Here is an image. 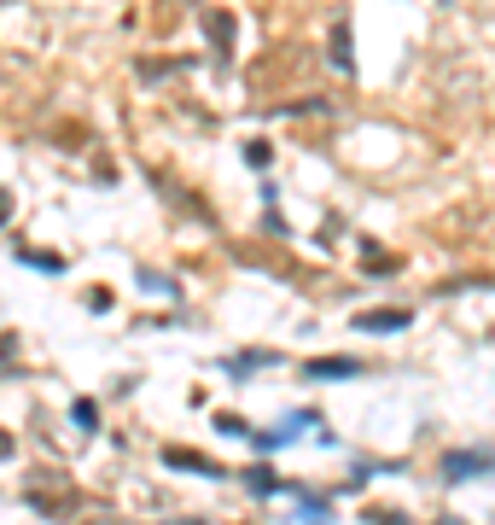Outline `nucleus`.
Returning a JSON list of instances; mask_svg holds the SVG:
<instances>
[{
    "label": "nucleus",
    "instance_id": "1",
    "mask_svg": "<svg viewBox=\"0 0 495 525\" xmlns=\"http://www.w3.org/2000/svg\"><path fill=\"white\" fill-rule=\"evenodd\" d=\"M41 47H47V24L41 12L24 0H0V76L24 82L41 65Z\"/></svg>",
    "mask_w": 495,
    "mask_h": 525
},
{
    "label": "nucleus",
    "instance_id": "2",
    "mask_svg": "<svg viewBox=\"0 0 495 525\" xmlns=\"http://www.w3.org/2000/svg\"><path fill=\"white\" fill-rule=\"evenodd\" d=\"M484 467H490V450H461V455L443 461V479H449V485H455V479H478Z\"/></svg>",
    "mask_w": 495,
    "mask_h": 525
},
{
    "label": "nucleus",
    "instance_id": "3",
    "mask_svg": "<svg viewBox=\"0 0 495 525\" xmlns=\"http://www.w3.org/2000/svg\"><path fill=\"white\" fill-rule=\"evenodd\" d=\"M356 327L362 333H396V327H408V310H367L356 315Z\"/></svg>",
    "mask_w": 495,
    "mask_h": 525
},
{
    "label": "nucleus",
    "instance_id": "4",
    "mask_svg": "<svg viewBox=\"0 0 495 525\" xmlns=\"http://www.w3.org/2000/svg\"><path fill=\"white\" fill-rule=\"evenodd\" d=\"M344 374H356L350 356H321V362H309V380H344Z\"/></svg>",
    "mask_w": 495,
    "mask_h": 525
},
{
    "label": "nucleus",
    "instance_id": "5",
    "mask_svg": "<svg viewBox=\"0 0 495 525\" xmlns=\"http://www.w3.org/2000/svg\"><path fill=\"white\" fill-rule=\"evenodd\" d=\"M204 30H210V41H216V47H222V59H228V47H233V18H228V12H210V18H204Z\"/></svg>",
    "mask_w": 495,
    "mask_h": 525
},
{
    "label": "nucleus",
    "instance_id": "6",
    "mask_svg": "<svg viewBox=\"0 0 495 525\" xmlns=\"http://www.w3.org/2000/svg\"><path fill=\"white\" fill-rule=\"evenodd\" d=\"M332 65H338V70H350V24H344V18L332 24Z\"/></svg>",
    "mask_w": 495,
    "mask_h": 525
},
{
    "label": "nucleus",
    "instance_id": "7",
    "mask_svg": "<svg viewBox=\"0 0 495 525\" xmlns=\"http://www.w3.org/2000/svg\"><path fill=\"white\" fill-rule=\"evenodd\" d=\"M70 420H76V432L88 438V432H94V426H99V409H94V403H88V397H76V409H70Z\"/></svg>",
    "mask_w": 495,
    "mask_h": 525
},
{
    "label": "nucleus",
    "instance_id": "8",
    "mask_svg": "<svg viewBox=\"0 0 495 525\" xmlns=\"http://www.w3.org/2000/svg\"><path fill=\"white\" fill-rule=\"evenodd\" d=\"M12 450H18V444H12V432H0V461H12Z\"/></svg>",
    "mask_w": 495,
    "mask_h": 525
},
{
    "label": "nucleus",
    "instance_id": "9",
    "mask_svg": "<svg viewBox=\"0 0 495 525\" xmlns=\"http://www.w3.org/2000/svg\"><path fill=\"white\" fill-rule=\"evenodd\" d=\"M6 216H12V193H0V222H6Z\"/></svg>",
    "mask_w": 495,
    "mask_h": 525
}]
</instances>
